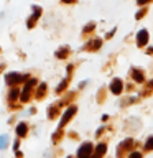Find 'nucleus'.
Masks as SVG:
<instances>
[{
    "instance_id": "1",
    "label": "nucleus",
    "mask_w": 153,
    "mask_h": 158,
    "mask_svg": "<svg viewBox=\"0 0 153 158\" xmlns=\"http://www.w3.org/2000/svg\"><path fill=\"white\" fill-rule=\"evenodd\" d=\"M35 84H36V79H30V81L27 82V86L23 87V91H22V96H20V99L25 102V101H28V97H30V89H31Z\"/></svg>"
},
{
    "instance_id": "2",
    "label": "nucleus",
    "mask_w": 153,
    "mask_h": 158,
    "mask_svg": "<svg viewBox=\"0 0 153 158\" xmlns=\"http://www.w3.org/2000/svg\"><path fill=\"white\" fill-rule=\"evenodd\" d=\"M91 152H92V145L91 143H84V145L79 148L77 156L79 158H91Z\"/></svg>"
},
{
    "instance_id": "3",
    "label": "nucleus",
    "mask_w": 153,
    "mask_h": 158,
    "mask_svg": "<svg viewBox=\"0 0 153 158\" xmlns=\"http://www.w3.org/2000/svg\"><path fill=\"white\" fill-rule=\"evenodd\" d=\"M25 81V76L22 74H17V73H8L7 74V82L8 84H17V82H22Z\"/></svg>"
},
{
    "instance_id": "4",
    "label": "nucleus",
    "mask_w": 153,
    "mask_h": 158,
    "mask_svg": "<svg viewBox=\"0 0 153 158\" xmlns=\"http://www.w3.org/2000/svg\"><path fill=\"white\" fill-rule=\"evenodd\" d=\"M74 112H76V107H69L68 110L64 112V115H63V118H61V122H59V127H63L64 123H66V122L69 120V118H71V115H72Z\"/></svg>"
},
{
    "instance_id": "5",
    "label": "nucleus",
    "mask_w": 153,
    "mask_h": 158,
    "mask_svg": "<svg viewBox=\"0 0 153 158\" xmlns=\"http://www.w3.org/2000/svg\"><path fill=\"white\" fill-rule=\"evenodd\" d=\"M137 40H138V46H143V44L148 41V31H147V30H142V31L138 33Z\"/></svg>"
},
{
    "instance_id": "6",
    "label": "nucleus",
    "mask_w": 153,
    "mask_h": 158,
    "mask_svg": "<svg viewBox=\"0 0 153 158\" xmlns=\"http://www.w3.org/2000/svg\"><path fill=\"white\" fill-rule=\"evenodd\" d=\"M110 89H112L114 94H120L122 92V81H120V79H115V81L112 82Z\"/></svg>"
},
{
    "instance_id": "7",
    "label": "nucleus",
    "mask_w": 153,
    "mask_h": 158,
    "mask_svg": "<svg viewBox=\"0 0 153 158\" xmlns=\"http://www.w3.org/2000/svg\"><path fill=\"white\" fill-rule=\"evenodd\" d=\"M105 150H107V147L104 145V143H101V145H97V150H96V153H94L91 158H101L104 153H105Z\"/></svg>"
},
{
    "instance_id": "8",
    "label": "nucleus",
    "mask_w": 153,
    "mask_h": 158,
    "mask_svg": "<svg viewBox=\"0 0 153 158\" xmlns=\"http://www.w3.org/2000/svg\"><path fill=\"white\" fill-rule=\"evenodd\" d=\"M8 143V135H0V150H3Z\"/></svg>"
},
{
    "instance_id": "9",
    "label": "nucleus",
    "mask_w": 153,
    "mask_h": 158,
    "mask_svg": "<svg viewBox=\"0 0 153 158\" xmlns=\"http://www.w3.org/2000/svg\"><path fill=\"white\" fill-rule=\"evenodd\" d=\"M17 133H18L20 137L25 135V133H27V125H25V123H20V125L17 127Z\"/></svg>"
},
{
    "instance_id": "10",
    "label": "nucleus",
    "mask_w": 153,
    "mask_h": 158,
    "mask_svg": "<svg viewBox=\"0 0 153 158\" xmlns=\"http://www.w3.org/2000/svg\"><path fill=\"white\" fill-rule=\"evenodd\" d=\"M133 79H135L137 82H142L143 81V74L140 71H133Z\"/></svg>"
},
{
    "instance_id": "11",
    "label": "nucleus",
    "mask_w": 153,
    "mask_h": 158,
    "mask_svg": "<svg viewBox=\"0 0 153 158\" xmlns=\"http://www.w3.org/2000/svg\"><path fill=\"white\" fill-rule=\"evenodd\" d=\"M18 89H12V91H10V101H15V99L18 97Z\"/></svg>"
},
{
    "instance_id": "12",
    "label": "nucleus",
    "mask_w": 153,
    "mask_h": 158,
    "mask_svg": "<svg viewBox=\"0 0 153 158\" xmlns=\"http://www.w3.org/2000/svg\"><path fill=\"white\" fill-rule=\"evenodd\" d=\"M145 148L147 150H153V137H150L147 140V143H145Z\"/></svg>"
},
{
    "instance_id": "13",
    "label": "nucleus",
    "mask_w": 153,
    "mask_h": 158,
    "mask_svg": "<svg viewBox=\"0 0 153 158\" xmlns=\"http://www.w3.org/2000/svg\"><path fill=\"white\" fill-rule=\"evenodd\" d=\"M44 89H46V86H44V84H41V86H39V89H38V96H43V94H44Z\"/></svg>"
},
{
    "instance_id": "14",
    "label": "nucleus",
    "mask_w": 153,
    "mask_h": 158,
    "mask_svg": "<svg viewBox=\"0 0 153 158\" xmlns=\"http://www.w3.org/2000/svg\"><path fill=\"white\" fill-rule=\"evenodd\" d=\"M91 46H92V48H99V46H101V40H96V41H92Z\"/></svg>"
},
{
    "instance_id": "15",
    "label": "nucleus",
    "mask_w": 153,
    "mask_h": 158,
    "mask_svg": "<svg viewBox=\"0 0 153 158\" xmlns=\"http://www.w3.org/2000/svg\"><path fill=\"white\" fill-rule=\"evenodd\" d=\"M130 158H142V155L138 152H133V153H130Z\"/></svg>"
},
{
    "instance_id": "16",
    "label": "nucleus",
    "mask_w": 153,
    "mask_h": 158,
    "mask_svg": "<svg viewBox=\"0 0 153 158\" xmlns=\"http://www.w3.org/2000/svg\"><path fill=\"white\" fill-rule=\"evenodd\" d=\"M66 56V49H61V51H58V58H64Z\"/></svg>"
},
{
    "instance_id": "17",
    "label": "nucleus",
    "mask_w": 153,
    "mask_h": 158,
    "mask_svg": "<svg viewBox=\"0 0 153 158\" xmlns=\"http://www.w3.org/2000/svg\"><path fill=\"white\" fill-rule=\"evenodd\" d=\"M94 28V23H89L87 27H86V31H91V30Z\"/></svg>"
},
{
    "instance_id": "18",
    "label": "nucleus",
    "mask_w": 153,
    "mask_h": 158,
    "mask_svg": "<svg viewBox=\"0 0 153 158\" xmlns=\"http://www.w3.org/2000/svg\"><path fill=\"white\" fill-rule=\"evenodd\" d=\"M143 13H145V12H143V10H140V12L137 13V18H142V17H143Z\"/></svg>"
},
{
    "instance_id": "19",
    "label": "nucleus",
    "mask_w": 153,
    "mask_h": 158,
    "mask_svg": "<svg viewBox=\"0 0 153 158\" xmlns=\"http://www.w3.org/2000/svg\"><path fill=\"white\" fill-rule=\"evenodd\" d=\"M2 69H3V66H2V64H0V71H2Z\"/></svg>"
},
{
    "instance_id": "20",
    "label": "nucleus",
    "mask_w": 153,
    "mask_h": 158,
    "mask_svg": "<svg viewBox=\"0 0 153 158\" xmlns=\"http://www.w3.org/2000/svg\"><path fill=\"white\" fill-rule=\"evenodd\" d=\"M69 158H71V156H69Z\"/></svg>"
}]
</instances>
